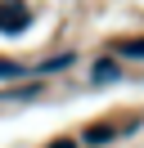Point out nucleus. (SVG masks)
<instances>
[{
  "label": "nucleus",
  "instance_id": "obj_5",
  "mask_svg": "<svg viewBox=\"0 0 144 148\" xmlns=\"http://www.w3.org/2000/svg\"><path fill=\"white\" fill-rule=\"evenodd\" d=\"M54 148H72V144H68V139H63V144H54Z\"/></svg>",
  "mask_w": 144,
  "mask_h": 148
},
{
  "label": "nucleus",
  "instance_id": "obj_1",
  "mask_svg": "<svg viewBox=\"0 0 144 148\" xmlns=\"http://www.w3.org/2000/svg\"><path fill=\"white\" fill-rule=\"evenodd\" d=\"M32 23V9L23 0H0V32H23Z\"/></svg>",
  "mask_w": 144,
  "mask_h": 148
},
{
  "label": "nucleus",
  "instance_id": "obj_2",
  "mask_svg": "<svg viewBox=\"0 0 144 148\" xmlns=\"http://www.w3.org/2000/svg\"><path fill=\"white\" fill-rule=\"evenodd\" d=\"M113 139H117V126H104V121L86 130V144H95V148H99V144H113Z\"/></svg>",
  "mask_w": 144,
  "mask_h": 148
},
{
  "label": "nucleus",
  "instance_id": "obj_4",
  "mask_svg": "<svg viewBox=\"0 0 144 148\" xmlns=\"http://www.w3.org/2000/svg\"><path fill=\"white\" fill-rule=\"evenodd\" d=\"M126 58H144V40H131V45H122Z\"/></svg>",
  "mask_w": 144,
  "mask_h": 148
},
{
  "label": "nucleus",
  "instance_id": "obj_3",
  "mask_svg": "<svg viewBox=\"0 0 144 148\" xmlns=\"http://www.w3.org/2000/svg\"><path fill=\"white\" fill-rule=\"evenodd\" d=\"M90 76H95V81H113V76H122V67H117L113 58H104V63H95V72H90Z\"/></svg>",
  "mask_w": 144,
  "mask_h": 148
}]
</instances>
